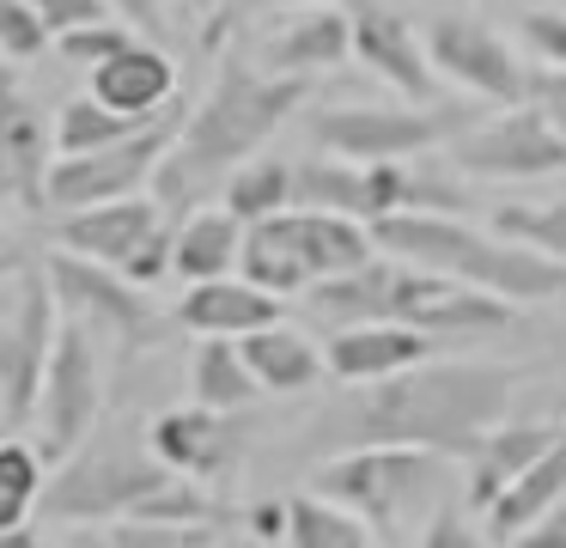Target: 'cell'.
<instances>
[{
    "label": "cell",
    "instance_id": "cell-1",
    "mask_svg": "<svg viewBox=\"0 0 566 548\" xmlns=\"http://www.w3.org/2000/svg\"><path fill=\"white\" fill-rule=\"evenodd\" d=\"M512 396L517 372L500 360H420L378 384H347V396L305 426V445L317 457L354 445H420L463 463V451L512 414Z\"/></svg>",
    "mask_w": 566,
    "mask_h": 548
},
{
    "label": "cell",
    "instance_id": "cell-2",
    "mask_svg": "<svg viewBox=\"0 0 566 548\" xmlns=\"http://www.w3.org/2000/svg\"><path fill=\"white\" fill-rule=\"evenodd\" d=\"M305 97H311V80H286V73H269L244 55H226L213 85L201 92V104L184 110L171 153L159 158L153 195L165 201V214L184 219L189 207H208V195H220V183L244 158H256L293 122V110Z\"/></svg>",
    "mask_w": 566,
    "mask_h": 548
},
{
    "label": "cell",
    "instance_id": "cell-3",
    "mask_svg": "<svg viewBox=\"0 0 566 548\" xmlns=\"http://www.w3.org/2000/svg\"><path fill=\"white\" fill-rule=\"evenodd\" d=\"M371 244L384 256H402V262L439 268L451 280H469V287L493 292L505 304H542L554 292H566V262L530 250L517 238H500V231H481L457 214H390L371 226Z\"/></svg>",
    "mask_w": 566,
    "mask_h": 548
},
{
    "label": "cell",
    "instance_id": "cell-4",
    "mask_svg": "<svg viewBox=\"0 0 566 548\" xmlns=\"http://www.w3.org/2000/svg\"><path fill=\"white\" fill-rule=\"evenodd\" d=\"M451 487H463L457 457L420 445H354L317 457L311 469V494L359 511L371 530H402L408 518H432L451 499Z\"/></svg>",
    "mask_w": 566,
    "mask_h": 548
},
{
    "label": "cell",
    "instance_id": "cell-5",
    "mask_svg": "<svg viewBox=\"0 0 566 548\" xmlns=\"http://www.w3.org/2000/svg\"><path fill=\"white\" fill-rule=\"evenodd\" d=\"M171 482L177 475L147 451V438L123 433V426H98L86 445H74L50 469L43 511L55 524H74V530H98V524L140 518V506L153 494H165Z\"/></svg>",
    "mask_w": 566,
    "mask_h": 548
},
{
    "label": "cell",
    "instance_id": "cell-6",
    "mask_svg": "<svg viewBox=\"0 0 566 548\" xmlns=\"http://www.w3.org/2000/svg\"><path fill=\"white\" fill-rule=\"evenodd\" d=\"M371 256H378V244H371L366 219L323 214V207H281V214L244 226L238 275L256 280L274 299H305L317 280L347 275V268L371 262Z\"/></svg>",
    "mask_w": 566,
    "mask_h": 548
},
{
    "label": "cell",
    "instance_id": "cell-7",
    "mask_svg": "<svg viewBox=\"0 0 566 548\" xmlns=\"http://www.w3.org/2000/svg\"><path fill=\"white\" fill-rule=\"evenodd\" d=\"M481 110L463 104H323L311 110V141L317 153L335 158H420V153H444L457 134L475 122Z\"/></svg>",
    "mask_w": 566,
    "mask_h": 548
},
{
    "label": "cell",
    "instance_id": "cell-8",
    "mask_svg": "<svg viewBox=\"0 0 566 548\" xmlns=\"http://www.w3.org/2000/svg\"><path fill=\"white\" fill-rule=\"evenodd\" d=\"M171 226L165 201L153 189L140 195H116L98 207H74V214H55V244L74 256H92L104 268H123L128 280L153 287V280L171 275Z\"/></svg>",
    "mask_w": 566,
    "mask_h": 548
},
{
    "label": "cell",
    "instance_id": "cell-9",
    "mask_svg": "<svg viewBox=\"0 0 566 548\" xmlns=\"http://www.w3.org/2000/svg\"><path fill=\"white\" fill-rule=\"evenodd\" d=\"M55 335H62V304H55L50 275L43 262H19L13 287H0V414L13 426H31L38 414Z\"/></svg>",
    "mask_w": 566,
    "mask_h": 548
},
{
    "label": "cell",
    "instance_id": "cell-10",
    "mask_svg": "<svg viewBox=\"0 0 566 548\" xmlns=\"http://www.w3.org/2000/svg\"><path fill=\"white\" fill-rule=\"evenodd\" d=\"M444 165L475 183H536V177L566 170V134L524 97V104H505L493 116L469 122L444 146Z\"/></svg>",
    "mask_w": 566,
    "mask_h": 548
},
{
    "label": "cell",
    "instance_id": "cell-11",
    "mask_svg": "<svg viewBox=\"0 0 566 548\" xmlns=\"http://www.w3.org/2000/svg\"><path fill=\"white\" fill-rule=\"evenodd\" d=\"M98 421H104V341L86 323L62 317V335H55L50 372H43V390H38V414H31L50 469L74 445H86L98 433Z\"/></svg>",
    "mask_w": 566,
    "mask_h": 548
},
{
    "label": "cell",
    "instance_id": "cell-12",
    "mask_svg": "<svg viewBox=\"0 0 566 548\" xmlns=\"http://www.w3.org/2000/svg\"><path fill=\"white\" fill-rule=\"evenodd\" d=\"M177 128H184V104H171L165 116H153L147 128H135L128 141H111V146H98V153L55 158L43 207H50V214H74V207H98V201H116V195L153 189L159 158L171 153Z\"/></svg>",
    "mask_w": 566,
    "mask_h": 548
},
{
    "label": "cell",
    "instance_id": "cell-13",
    "mask_svg": "<svg viewBox=\"0 0 566 548\" xmlns=\"http://www.w3.org/2000/svg\"><path fill=\"white\" fill-rule=\"evenodd\" d=\"M43 275H50V287H55L62 317L86 323L98 341H116V348H147V341L165 329V317L153 311L147 287L128 280L123 268H104V262H92V256H74V250L55 244V250L43 256Z\"/></svg>",
    "mask_w": 566,
    "mask_h": 548
},
{
    "label": "cell",
    "instance_id": "cell-14",
    "mask_svg": "<svg viewBox=\"0 0 566 548\" xmlns=\"http://www.w3.org/2000/svg\"><path fill=\"white\" fill-rule=\"evenodd\" d=\"M427 55L444 85H457L475 104H524L530 97V61L475 12H439L427 24Z\"/></svg>",
    "mask_w": 566,
    "mask_h": 548
},
{
    "label": "cell",
    "instance_id": "cell-15",
    "mask_svg": "<svg viewBox=\"0 0 566 548\" xmlns=\"http://www.w3.org/2000/svg\"><path fill=\"white\" fill-rule=\"evenodd\" d=\"M55 165V110L25 85L19 61H0V201L19 214H43Z\"/></svg>",
    "mask_w": 566,
    "mask_h": 548
},
{
    "label": "cell",
    "instance_id": "cell-16",
    "mask_svg": "<svg viewBox=\"0 0 566 548\" xmlns=\"http://www.w3.org/2000/svg\"><path fill=\"white\" fill-rule=\"evenodd\" d=\"M244 414H226V409H208V402H184V409H165L153 414L147 426V451L165 463L171 475L184 482H201V487H220L238 475L244 463Z\"/></svg>",
    "mask_w": 566,
    "mask_h": 548
},
{
    "label": "cell",
    "instance_id": "cell-17",
    "mask_svg": "<svg viewBox=\"0 0 566 548\" xmlns=\"http://www.w3.org/2000/svg\"><path fill=\"white\" fill-rule=\"evenodd\" d=\"M347 24H354V61L366 73H378L396 97H408V104H432L439 97L427 31H415V19L396 0H354Z\"/></svg>",
    "mask_w": 566,
    "mask_h": 548
},
{
    "label": "cell",
    "instance_id": "cell-18",
    "mask_svg": "<svg viewBox=\"0 0 566 548\" xmlns=\"http://www.w3.org/2000/svg\"><path fill=\"white\" fill-rule=\"evenodd\" d=\"M86 92L98 97V104L135 116V122H153L177 104V61L165 55L159 43L135 37V43H123L111 61L86 68Z\"/></svg>",
    "mask_w": 566,
    "mask_h": 548
},
{
    "label": "cell",
    "instance_id": "cell-19",
    "mask_svg": "<svg viewBox=\"0 0 566 548\" xmlns=\"http://www.w3.org/2000/svg\"><path fill=\"white\" fill-rule=\"evenodd\" d=\"M432 353H439V341L408 323H347L329 329V341H323V365L335 384H378V378H396Z\"/></svg>",
    "mask_w": 566,
    "mask_h": 548
},
{
    "label": "cell",
    "instance_id": "cell-20",
    "mask_svg": "<svg viewBox=\"0 0 566 548\" xmlns=\"http://www.w3.org/2000/svg\"><path fill=\"white\" fill-rule=\"evenodd\" d=\"M560 433H566V421H500V426H488V433L463 451V463H457V469H463V506L488 511L493 499L505 494V482L524 475Z\"/></svg>",
    "mask_w": 566,
    "mask_h": 548
},
{
    "label": "cell",
    "instance_id": "cell-21",
    "mask_svg": "<svg viewBox=\"0 0 566 548\" xmlns=\"http://www.w3.org/2000/svg\"><path fill=\"white\" fill-rule=\"evenodd\" d=\"M286 299H274V292H262L256 280L244 275H220V280H196V287H184V299H177L171 323L189 329V335H226V341H244L256 335V329L281 323Z\"/></svg>",
    "mask_w": 566,
    "mask_h": 548
},
{
    "label": "cell",
    "instance_id": "cell-22",
    "mask_svg": "<svg viewBox=\"0 0 566 548\" xmlns=\"http://www.w3.org/2000/svg\"><path fill=\"white\" fill-rule=\"evenodd\" d=\"M342 61H354V24H347V12L342 7H311V12H298L286 31H274L269 43H262L256 68L286 73V80H317V73L342 68Z\"/></svg>",
    "mask_w": 566,
    "mask_h": 548
},
{
    "label": "cell",
    "instance_id": "cell-23",
    "mask_svg": "<svg viewBox=\"0 0 566 548\" xmlns=\"http://www.w3.org/2000/svg\"><path fill=\"white\" fill-rule=\"evenodd\" d=\"M238 256H244V219L232 207H189L171 226V275L184 287L238 275Z\"/></svg>",
    "mask_w": 566,
    "mask_h": 548
},
{
    "label": "cell",
    "instance_id": "cell-24",
    "mask_svg": "<svg viewBox=\"0 0 566 548\" xmlns=\"http://www.w3.org/2000/svg\"><path fill=\"white\" fill-rule=\"evenodd\" d=\"M238 348H244V365L256 372L262 396H305V390H317L323 378H329L323 348L305 335V329L286 323V317L269 323V329H256V335H244Z\"/></svg>",
    "mask_w": 566,
    "mask_h": 548
},
{
    "label": "cell",
    "instance_id": "cell-25",
    "mask_svg": "<svg viewBox=\"0 0 566 548\" xmlns=\"http://www.w3.org/2000/svg\"><path fill=\"white\" fill-rule=\"evenodd\" d=\"M554 499H566V433L554 438V445L542 451L524 475H512L505 494L481 511V518H488V536H493V542H512V536L524 530V524H536Z\"/></svg>",
    "mask_w": 566,
    "mask_h": 548
},
{
    "label": "cell",
    "instance_id": "cell-26",
    "mask_svg": "<svg viewBox=\"0 0 566 548\" xmlns=\"http://www.w3.org/2000/svg\"><path fill=\"white\" fill-rule=\"evenodd\" d=\"M256 396H262V384L244 365V348L226 335H196V353H189V402L244 414V409H256Z\"/></svg>",
    "mask_w": 566,
    "mask_h": 548
},
{
    "label": "cell",
    "instance_id": "cell-27",
    "mask_svg": "<svg viewBox=\"0 0 566 548\" xmlns=\"http://www.w3.org/2000/svg\"><path fill=\"white\" fill-rule=\"evenodd\" d=\"M293 207H323V214H347L371 226V189H366V165L359 158H293Z\"/></svg>",
    "mask_w": 566,
    "mask_h": 548
},
{
    "label": "cell",
    "instance_id": "cell-28",
    "mask_svg": "<svg viewBox=\"0 0 566 548\" xmlns=\"http://www.w3.org/2000/svg\"><path fill=\"white\" fill-rule=\"evenodd\" d=\"M286 548H384L359 511L323 494H286Z\"/></svg>",
    "mask_w": 566,
    "mask_h": 548
},
{
    "label": "cell",
    "instance_id": "cell-29",
    "mask_svg": "<svg viewBox=\"0 0 566 548\" xmlns=\"http://www.w3.org/2000/svg\"><path fill=\"white\" fill-rule=\"evenodd\" d=\"M220 207H232L244 226H256V219L293 207V158H281V153L244 158V165L220 183Z\"/></svg>",
    "mask_w": 566,
    "mask_h": 548
},
{
    "label": "cell",
    "instance_id": "cell-30",
    "mask_svg": "<svg viewBox=\"0 0 566 548\" xmlns=\"http://www.w3.org/2000/svg\"><path fill=\"white\" fill-rule=\"evenodd\" d=\"M50 487V457L38 438H0V536L25 530L31 511L43 506Z\"/></svg>",
    "mask_w": 566,
    "mask_h": 548
},
{
    "label": "cell",
    "instance_id": "cell-31",
    "mask_svg": "<svg viewBox=\"0 0 566 548\" xmlns=\"http://www.w3.org/2000/svg\"><path fill=\"white\" fill-rule=\"evenodd\" d=\"M135 128H147V122L123 116V110L98 104L92 92H74L55 104V158H74V153H98V146L111 141H128Z\"/></svg>",
    "mask_w": 566,
    "mask_h": 548
},
{
    "label": "cell",
    "instance_id": "cell-32",
    "mask_svg": "<svg viewBox=\"0 0 566 548\" xmlns=\"http://www.w3.org/2000/svg\"><path fill=\"white\" fill-rule=\"evenodd\" d=\"M493 231L530 244V250H542V256H554V262H566V195H554V201H505V207H493Z\"/></svg>",
    "mask_w": 566,
    "mask_h": 548
},
{
    "label": "cell",
    "instance_id": "cell-33",
    "mask_svg": "<svg viewBox=\"0 0 566 548\" xmlns=\"http://www.w3.org/2000/svg\"><path fill=\"white\" fill-rule=\"evenodd\" d=\"M220 524H159V518H123L111 524L104 548H213Z\"/></svg>",
    "mask_w": 566,
    "mask_h": 548
},
{
    "label": "cell",
    "instance_id": "cell-34",
    "mask_svg": "<svg viewBox=\"0 0 566 548\" xmlns=\"http://www.w3.org/2000/svg\"><path fill=\"white\" fill-rule=\"evenodd\" d=\"M55 49V31L43 24V12L31 0H0V61H38Z\"/></svg>",
    "mask_w": 566,
    "mask_h": 548
},
{
    "label": "cell",
    "instance_id": "cell-35",
    "mask_svg": "<svg viewBox=\"0 0 566 548\" xmlns=\"http://www.w3.org/2000/svg\"><path fill=\"white\" fill-rule=\"evenodd\" d=\"M135 24L128 19H98V24H80V31H62L55 37V55L74 61V68H98V61H111L123 43H135Z\"/></svg>",
    "mask_w": 566,
    "mask_h": 548
},
{
    "label": "cell",
    "instance_id": "cell-36",
    "mask_svg": "<svg viewBox=\"0 0 566 548\" xmlns=\"http://www.w3.org/2000/svg\"><path fill=\"white\" fill-rule=\"evenodd\" d=\"M517 43L536 68H566V7H530L517 19Z\"/></svg>",
    "mask_w": 566,
    "mask_h": 548
},
{
    "label": "cell",
    "instance_id": "cell-37",
    "mask_svg": "<svg viewBox=\"0 0 566 548\" xmlns=\"http://www.w3.org/2000/svg\"><path fill=\"white\" fill-rule=\"evenodd\" d=\"M408 548H481V536H475V524L463 518V506L444 499L432 518H420V530L408 536Z\"/></svg>",
    "mask_w": 566,
    "mask_h": 548
},
{
    "label": "cell",
    "instance_id": "cell-38",
    "mask_svg": "<svg viewBox=\"0 0 566 548\" xmlns=\"http://www.w3.org/2000/svg\"><path fill=\"white\" fill-rule=\"evenodd\" d=\"M31 7L43 12V24H50L55 37L80 31V24H98V19H123V12H116V0H31Z\"/></svg>",
    "mask_w": 566,
    "mask_h": 548
},
{
    "label": "cell",
    "instance_id": "cell-39",
    "mask_svg": "<svg viewBox=\"0 0 566 548\" xmlns=\"http://www.w3.org/2000/svg\"><path fill=\"white\" fill-rule=\"evenodd\" d=\"M530 104L566 134V68H530Z\"/></svg>",
    "mask_w": 566,
    "mask_h": 548
},
{
    "label": "cell",
    "instance_id": "cell-40",
    "mask_svg": "<svg viewBox=\"0 0 566 548\" xmlns=\"http://www.w3.org/2000/svg\"><path fill=\"white\" fill-rule=\"evenodd\" d=\"M505 548H566V499H554V506L542 511L536 524H524Z\"/></svg>",
    "mask_w": 566,
    "mask_h": 548
},
{
    "label": "cell",
    "instance_id": "cell-41",
    "mask_svg": "<svg viewBox=\"0 0 566 548\" xmlns=\"http://www.w3.org/2000/svg\"><path fill=\"white\" fill-rule=\"evenodd\" d=\"M0 548H104L98 536H43V530H7L0 536Z\"/></svg>",
    "mask_w": 566,
    "mask_h": 548
},
{
    "label": "cell",
    "instance_id": "cell-42",
    "mask_svg": "<svg viewBox=\"0 0 566 548\" xmlns=\"http://www.w3.org/2000/svg\"><path fill=\"white\" fill-rule=\"evenodd\" d=\"M250 536H262V542L281 536V542H286V499H269V506L250 511Z\"/></svg>",
    "mask_w": 566,
    "mask_h": 548
},
{
    "label": "cell",
    "instance_id": "cell-43",
    "mask_svg": "<svg viewBox=\"0 0 566 548\" xmlns=\"http://www.w3.org/2000/svg\"><path fill=\"white\" fill-rule=\"evenodd\" d=\"M159 7H165V0H116V12H123L135 31H159V24H165Z\"/></svg>",
    "mask_w": 566,
    "mask_h": 548
},
{
    "label": "cell",
    "instance_id": "cell-44",
    "mask_svg": "<svg viewBox=\"0 0 566 548\" xmlns=\"http://www.w3.org/2000/svg\"><path fill=\"white\" fill-rule=\"evenodd\" d=\"M262 12V7H342V0H232V12Z\"/></svg>",
    "mask_w": 566,
    "mask_h": 548
},
{
    "label": "cell",
    "instance_id": "cell-45",
    "mask_svg": "<svg viewBox=\"0 0 566 548\" xmlns=\"http://www.w3.org/2000/svg\"><path fill=\"white\" fill-rule=\"evenodd\" d=\"M7 262H19V250H13V238H7V226H0V268Z\"/></svg>",
    "mask_w": 566,
    "mask_h": 548
},
{
    "label": "cell",
    "instance_id": "cell-46",
    "mask_svg": "<svg viewBox=\"0 0 566 548\" xmlns=\"http://www.w3.org/2000/svg\"><path fill=\"white\" fill-rule=\"evenodd\" d=\"M177 7H208V0H177Z\"/></svg>",
    "mask_w": 566,
    "mask_h": 548
},
{
    "label": "cell",
    "instance_id": "cell-47",
    "mask_svg": "<svg viewBox=\"0 0 566 548\" xmlns=\"http://www.w3.org/2000/svg\"><path fill=\"white\" fill-rule=\"evenodd\" d=\"M560 414H566V396H560Z\"/></svg>",
    "mask_w": 566,
    "mask_h": 548
},
{
    "label": "cell",
    "instance_id": "cell-48",
    "mask_svg": "<svg viewBox=\"0 0 566 548\" xmlns=\"http://www.w3.org/2000/svg\"><path fill=\"white\" fill-rule=\"evenodd\" d=\"M560 7H566V0H560Z\"/></svg>",
    "mask_w": 566,
    "mask_h": 548
}]
</instances>
